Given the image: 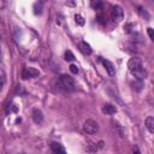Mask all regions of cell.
I'll list each match as a JSON object with an SVG mask.
<instances>
[{"label":"cell","instance_id":"cell-5","mask_svg":"<svg viewBox=\"0 0 154 154\" xmlns=\"http://www.w3.org/2000/svg\"><path fill=\"white\" fill-rule=\"evenodd\" d=\"M38 75H40L38 70H36V69H34V67H24V69L22 70V73H20V76H22L23 79L34 78V77H37Z\"/></svg>","mask_w":154,"mask_h":154},{"label":"cell","instance_id":"cell-15","mask_svg":"<svg viewBox=\"0 0 154 154\" xmlns=\"http://www.w3.org/2000/svg\"><path fill=\"white\" fill-rule=\"evenodd\" d=\"M34 7H35V11H34V12H35V14L41 13V10H42V4H41V2H36Z\"/></svg>","mask_w":154,"mask_h":154},{"label":"cell","instance_id":"cell-3","mask_svg":"<svg viewBox=\"0 0 154 154\" xmlns=\"http://www.w3.org/2000/svg\"><path fill=\"white\" fill-rule=\"evenodd\" d=\"M83 130L88 135H95L99 131V124L95 120H93V119H88L83 124Z\"/></svg>","mask_w":154,"mask_h":154},{"label":"cell","instance_id":"cell-11","mask_svg":"<svg viewBox=\"0 0 154 154\" xmlns=\"http://www.w3.org/2000/svg\"><path fill=\"white\" fill-rule=\"evenodd\" d=\"M146 128L148 129L149 132L154 134V117H148L146 119Z\"/></svg>","mask_w":154,"mask_h":154},{"label":"cell","instance_id":"cell-17","mask_svg":"<svg viewBox=\"0 0 154 154\" xmlns=\"http://www.w3.org/2000/svg\"><path fill=\"white\" fill-rule=\"evenodd\" d=\"M70 71H71L72 73H78V67H77V65L71 64V65H70Z\"/></svg>","mask_w":154,"mask_h":154},{"label":"cell","instance_id":"cell-14","mask_svg":"<svg viewBox=\"0 0 154 154\" xmlns=\"http://www.w3.org/2000/svg\"><path fill=\"white\" fill-rule=\"evenodd\" d=\"M75 20H76V23L78 25H84V19H83V17L81 14H76L75 16Z\"/></svg>","mask_w":154,"mask_h":154},{"label":"cell","instance_id":"cell-10","mask_svg":"<svg viewBox=\"0 0 154 154\" xmlns=\"http://www.w3.org/2000/svg\"><path fill=\"white\" fill-rule=\"evenodd\" d=\"M116 112H117V107L112 103H106L102 107V113H105V114H113Z\"/></svg>","mask_w":154,"mask_h":154},{"label":"cell","instance_id":"cell-9","mask_svg":"<svg viewBox=\"0 0 154 154\" xmlns=\"http://www.w3.org/2000/svg\"><path fill=\"white\" fill-rule=\"evenodd\" d=\"M78 47H79V51H81L82 53H84V54H88V55H89V54L91 53V47H90V45H89V43H87L85 41L79 42Z\"/></svg>","mask_w":154,"mask_h":154},{"label":"cell","instance_id":"cell-13","mask_svg":"<svg viewBox=\"0 0 154 154\" xmlns=\"http://www.w3.org/2000/svg\"><path fill=\"white\" fill-rule=\"evenodd\" d=\"M64 58H65L66 61H72V60H75V55H73V53H72L71 51H66Z\"/></svg>","mask_w":154,"mask_h":154},{"label":"cell","instance_id":"cell-16","mask_svg":"<svg viewBox=\"0 0 154 154\" xmlns=\"http://www.w3.org/2000/svg\"><path fill=\"white\" fill-rule=\"evenodd\" d=\"M147 34L150 37V40L154 41V29L153 28H147Z\"/></svg>","mask_w":154,"mask_h":154},{"label":"cell","instance_id":"cell-2","mask_svg":"<svg viewBox=\"0 0 154 154\" xmlns=\"http://www.w3.org/2000/svg\"><path fill=\"white\" fill-rule=\"evenodd\" d=\"M59 84L65 89V90H73L76 84H75V79L69 76V75H61L59 78Z\"/></svg>","mask_w":154,"mask_h":154},{"label":"cell","instance_id":"cell-20","mask_svg":"<svg viewBox=\"0 0 154 154\" xmlns=\"http://www.w3.org/2000/svg\"><path fill=\"white\" fill-rule=\"evenodd\" d=\"M134 154H141V153H140V149H138V147H137V146H135V147H134Z\"/></svg>","mask_w":154,"mask_h":154},{"label":"cell","instance_id":"cell-21","mask_svg":"<svg viewBox=\"0 0 154 154\" xmlns=\"http://www.w3.org/2000/svg\"><path fill=\"white\" fill-rule=\"evenodd\" d=\"M152 82H153V84H154V78H153V81H152Z\"/></svg>","mask_w":154,"mask_h":154},{"label":"cell","instance_id":"cell-6","mask_svg":"<svg viewBox=\"0 0 154 154\" xmlns=\"http://www.w3.org/2000/svg\"><path fill=\"white\" fill-rule=\"evenodd\" d=\"M100 61L103 64V66H105V69H106L107 73H108L111 77H113V76L116 75V69H114L113 64H112L109 60H106V59H100Z\"/></svg>","mask_w":154,"mask_h":154},{"label":"cell","instance_id":"cell-12","mask_svg":"<svg viewBox=\"0 0 154 154\" xmlns=\"http://www.w3.org/2000/svg\"><path fill=\"white\" fill-rule=\"evenodd\" d=\"M131 85H132V89H135L136 91H140L143 87V83L141 79H136L135 82H131Z\"/></svg>","mask_w":154,"mask_h":154},{"label":"cell","instance_id":"cell-8","mask_svg":"<svg viewBox=\"0 0 154 154\" xmlns=\"http://www.w3.org/2000/svg\"><path fill=\"white\" fill-rule=\"evenodd\" d=\"M51 149H52L53 154H66L64 147L60 143H57V142H52L51 143Z\"/></svg>","mask_w":154,"mask_h":154},{"label":"cell","instance_id":"cell-18","mask_svg":"<svg viewBox=\"0 0 154 154\" xmlns=\"http://www.w3.org/2000/svg\"><path fill=\"white\" fill-rule=\"evenodd\" d=\"M5 82H6V75H5L4 69H1V85H4Z\"/></svg>","mask_w":154,"mask_h":154},{"label":"cell","instance_id":"cell-1","mask_svg":"<svg viewBox=\"0 0 154 154\" xmlns=\"http://www.w3.org/2000/svg\"><path fill=\"white\" fill-rule=\"evenodd\" d=\"M128 67H129L130 72H131L134 76L137 77V79H141V81H142V79L146 77V75H147L146 70L143 69L142 60H141L140 58H137V57H132V58L129 59V61H128Z\"/></svg>","mask_w":154,"mask_h":154},{"label":"cell","instance_id":"cell-19","mask_svg":"<svg viewBox=\"0 0 154 154\" xmlns=\"http://www.w3.org/2000/svg\"><path fill=\"white\" fill-rule=\"evenodd\" d=\"M131 26H132V24H131V23H129V24H126V26H124V29H125V31H126V32H130V31H131V29H130Z\"/></svg>","mask_w":154,"mask_h":154},{"label":"cell","instance_id":"cell-7","mask_svg":"<svg viewBox=\"0 0 154 154\" xmlns=\"http://www.w3.org/2000/svg\"><path fill=\"white\" fill-rule=\"evenodd\" d=\"M31 116H32V120H34L36 124H41V123L43 122V113L41 112V109L34 108Z\"/></svg>","mask_w":154,"mask_h":154},{"label":"cell","instance_id":"cell-4","mask_svg":"<svg viewBox=\"0 0 154 154\" xmlns=\"http://www.w3.org/2000/svg\"><path fill=\"white\" fill-rule=\"evenodd\" d=\"M111 17H112V19H113L116 23L122 22L123 18H124L123 8H122L120 6H113V7H112V12H111Z\"/></svg>","mask_w":154,"mask_h":154}]
</instances>
